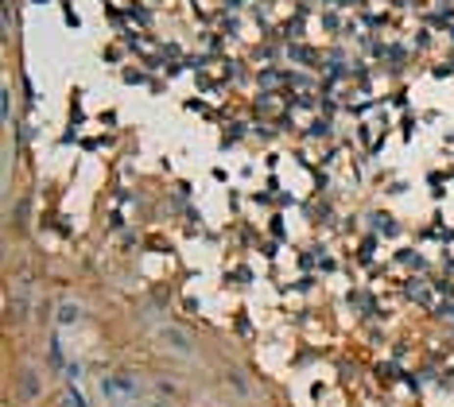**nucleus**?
<instances>
[{
    "mask_svg": "<svg viewBox=\"0 0 454 407\" xmlns=\"http://www.w3.org/2000/svg\"><path fill=\"white\" fill-rule=\"evenodd\" d=\"M78 314H82V310H78L74 303H62V306H58V322H78Z\"/></svg>",
    "mask_w": 454,
    "mask_h": 407,
    "instance_id": "2",
    "label": "nucleus"
},
{
    "mask_svg": "<svg viewBox=\"0 0 454 407\" xmlns=\"http://www.w3.org/2000/svg\"><path fill=\"white\" fill-rule=\"evenodd\" d=\"M105 392H109V396H117V392H120V400H128V396L136 392V384H132L128 376H109V380H105Z\"/></svg>",
    "mask_w": 454,
    "mask_h": 407,
    "instance_id": "1",
    "label": "nucleus"
}]
</instances>
